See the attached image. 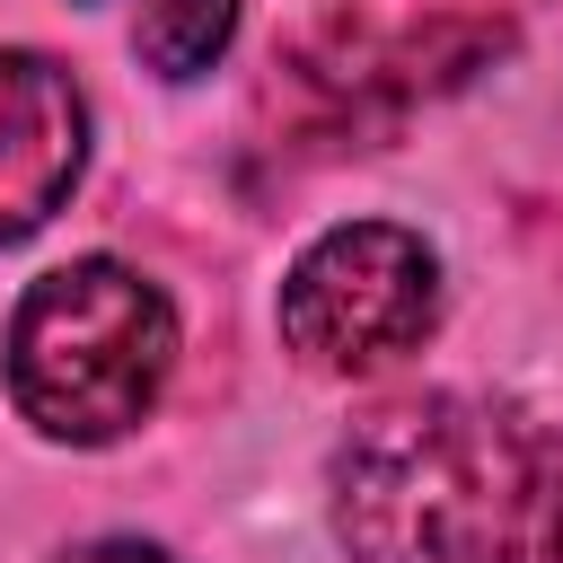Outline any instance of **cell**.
<instances>
[{"label":"cell","instance_id":"5b68a950","mask_svg":"<svg viewBox=\"0 0 563 563\" xmlns=\"http://www.w3.org/2000/svg\"><path fill=\"white\" fill-rule=\"evenodd\" d=\"M229 35H238V0H150L141 26H132V44H141V62H150L158 79L211 70V62L229 53Z\"/></svg>","mask_w":563,"mask_h":563},{"label":"cell","instance_id":"3957f363","mask_svg":"<svg viewBox=\"0 0 563 563\" xmlns=\"http://www.w3.org/2000/svg\"><path fill=\"white\" fill-rule=\"evenodd\" d=\"M440 317V255L396 220L325 229L282 282V343L308 369H378Z\"/></svg>","mask_w":563,"mask_h":563},{"label":"cell","instance_id":"277c9868","mask_svg":"<svg viewBox=\"0 0 563 563\" xmlns=\"http://www.w3.org/2000/svg\"><path fill=\"white\" fill-rule=\"evenodd\" d=\"M88 167V106L62 62L0 53V246L35 238Z\"/></svg>","mask_w":563,"mask_h":563},{"label":"cell","instance_id":"8992f818","mask_svg":"<svg viewBox=\"0 0 563 563\" xmlns=\"http://www.w3.org/2000/svg\"><path fill=\"white\" fill-rule=\"evenodd\" d=\"M62 563H176V554H158V545H141V537H97V545H70Z\"/></svg>","mask_w":563,"mask_h":563},{"label":"cell","instance_id":"6da1fadb","mask_svg":"<svg viewBox=\"0 0 563 563\" xmlns=\"http://www.w3.org/2000/svg\"><path fill=\"white\" fill-rule=\"evenodd\" d=\"M352 563H563V431L466 396L369 413L325 475Z\"/></svg>","mask_w":563,"mask_h":563},{"label":"cell","instance_id":"7a4b0ae2","mask_svg":"<svg viewBox=\"0 0 563 563\" xmlns=\"http://www.w3.org/2000/svg\"><path fill=\"white\" fill-rule=\"evenodd\" d=\"M176 369V308L114 255L53 264L9 317V396L44 440H123Z\"/></svg>","mask_w":563,"mask_h":563}]
</instances>
